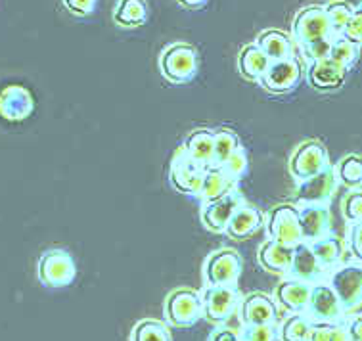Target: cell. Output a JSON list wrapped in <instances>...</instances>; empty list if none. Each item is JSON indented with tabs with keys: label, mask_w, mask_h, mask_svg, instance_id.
Listing matches in <instances>:
<instances>
[{
	"label": "cell",
	"mask_w": 362,
	"mask_h": 341,
	"mask_svg": "<svg viewBox=\"0 0 362 341\" xmlns=\"http://www.w3.org/2000/svg\"><path fill=\"white\" fill-rule=\"evenodd\" d=\"M178 4L186 10H199V8H204L209 0H177Z\"/></svg>",
	"instance_id": "ee69618b"
},
{
	"label": "cell",
	"mask_w": 362,
	"mask_h": 341,
	"mask_svg": "<svg viewBox=\"0 0 362 341\" xmlns=\"http://www.w3.org/2000/svg\"><path fill=\"white\" fill-rule=\"evenodd\" d=\"M131 341H173L167 322L156 318H142L134 324L131 332Z\"/></svg>",
	"instance_id": "4dcf8cb0"
},
{
	"label": "cell",
	"mask_w": 362,
	"mask_h": 341,
	"mask_svg": "<svg viewBox=\"0 0 362 341\" xmlns=\"http://www.w3.org/2000/svg\"><path fill=\"white\" fill-rule=\"evenodd\" d=\"M361 234H362V223L347 224V248H349L351 255H353L355 261H362Z\"/></svg>",
	"instance_id": "ab89813d"
},
{
	"label": "cell",
	"mask_w": 362,
	"mask_h": 341,
	"mask_svg": "<svg viewBox=\"0 0 362 341\" xmlns=\"http://www.w3.org/2000/svg\"><path fill=\"white\" fill-rule=\"evenodd\" d=\"M310 286L313 284L301 282L296 278H284L274 289V303L278 308H284L286 313H305L309 303Z\"/></svg>",
	"instance_id": "d6986e66"
},
{
	"label": "cell",
	"mask_w": 362,
	"mask_h": 341,
	"mask_svg": "<svg viewBox=\"0 0 362 341\" xmlns=\"http://www.w3.org/2000/svg\"><path fill=\"white\" fill-rule=\"evenodd\" d=\"M291 255H293V248L290 245H284L274 240H267L261 243V248L257 251V261L267 272L276 276H284L288 278L291 265Z\"/></svg>",
	"instance_id": "7402d4cb"
},
{
	"label": "cell",
	"mask_w": 362,
	"mask_h": 341,
	"mask_svg": "<svg viewBox=\"0 0 362 341\" xmlns=\"http://www.w3.org/2000/svg\"><path fill=\"white\" fill-rule=\"evenodd\" d=\"M205 169L199 167L192 161L185 154L182 148H177L171 158L169 165V183H171L173 190L180 192L185 196H198L199 188H202V180H204Z\"/></svg>",
	"instance_id": "7c38bea8"
},
{
	"label": "cell",
	"mask_w": 362,
	"mask_h": 341,
	"mask_svg": "<svg viewBox=\"0 0 362 341\" xmlns=\"http://www.w3.org/2000/svg\"><path fill=\"white\" fill-rule=\"evenodd\" d=\"M341 213L345 223H362V192L361 188H349L341 202Z\"/></svg>",
	"instance_id": "8d00e7d4"
},
{
	"label": "cell",
	"mask_w": 362,
	"mask_h": 341,
	"mask_svg": "<svg viewBox=\"0 0 362 341\" xmlns=\"http://www.w3.org/2000/svg\"><path fill=\"white\" fill-rule=\"evenodd\" d=\"M264 221V215L257 207H253L250 204H242L234 211V215L226 224V230H224V234L232 240H236V242H244L247 238H251L259 229H261V224Z\"/></svg>",
	"instance_id": "ffe728a7"
},
{
	"label": "cell",
	"mask_w": 362,
	"mask_h": 341,
	"mask_svg": "<svg viewBox=\"0 0 362 341\" xmlns=\"http://www.w3.org/2000/svg\"><path fill=\"white\" fill-rule=\"evenodd\" d=\"M336 37L322 6H305L296 13L291 23V40L301 50V62L305 64L328 58L329 46Z\"/></svg>",
	"instance_id": "6da1fadb"
},
{
	"label": "cell",
	"mask_w": 362,
	"mask_h": 341,
	"mask_svg": "<svg viewBox=\"0 0 362 341\" xmlns=\"http://www.w3.org/2000/svg\"><path fill=\"white\" fill-rule=\"evenodd\" d=\"M347 79V71L329 58L316 59L307 64V81L315 91L332 92L341 88Z\"/></svg>",
	"instance_id": "e0dca14e"
},
{
	"label": "cell",
	"mask_w": 362,
	"mask_h": 341,
	"mask_svg": "<svg viewBox=\"0 0 362 341\" xmlns=\"http://www.w3.org/2000/svg\"><path fill=\"white\" fill-rule=\"evenodd\" d=\"M199 297H202L205 320L223 326L236 313L240 289L238 286H204Z\"/></svg>",
	"instance_id": "ba28073f"
},
{
	"label": "cell",
	"mask_w": 362,
	"mask_h": 341,
	"mask_svg": "<svg viewBox=\"0 0 362 341\" xmlns=\"http://www.w3.org/2000/svg\"><path fill=\"white\" fill-rule=\"evenodd\" d=\"M345 332L349 335V341H362V316H361V311L358 313H353V315H347L345 318Z\"/></svg>",
	"instance_id": "b9f144b4"
},
{
	"label": "cell",
	"mask_w": 362,
	"mask_h": 341,
	"mask_svg": "<svg viewBox=\"0 0 362 341\" xmlns=\"http://www.w3.org/2000/svg\"><path fill=\"white\" fill-rule=\"evenodd\" d=\"M33 112V98L27 88L10 85L0 92V115L8 121H23Z\"/></svg>",
	"instance_id": "44dd1931"
},
{
	"label": "cell",
	"mask_w": 362,
	"mask_h": 341,
	"mask_svg": "<svg viewBox=\"0 0 362 341\" xmlns=\"http://www.w3.org/2000/svg\"><path fill=\"white\" fill-rule=\"evenodd\" d=\"M150 16L146 0H119L113 10V21L123 29H136L144 25Z\"/></svg>",
	"instance_id": "4316f807"
},
{
	"label": "cell",
	"mask_w": 362,
	"mask_h": 341,
	"mask_svg": "<svg viewBox=\"0 0 362 341\" xmlns=\"http://www.w3.org/2000/svg\"><path fill=\"white\" fill-rule=\"evenodd\" d=\"M334 169V177H336L337 184L349 188H361L362 184V161L358 154H349L343 159H339V163Z\"/></svg>",
	"instance_id": "f546056e"
},
{
	"label": "cell",
	"mask_w": 362,
	"mask_h": 341,
	"mask_svg": "<svg viewBox=\"0 0 362 341\" xmlns=\"http://www.w3.org/2000/svg\"><path fill=\"white\" fill-rule=\"evenodd\" d=\"M305 315L313 322H326V324H343L347 318L345 308L326 280L310 286V296Z\"/></svg>",
	"instance_id": "30bf717a"
},
{
	"label": "cell",
	"mask_w": 362,
	"mask_h": 341,
	"mask_svg": "<svg viewBox=\"0 0 362 341\" xmlns=\"http://www.w3.org/2000/svg\"><path fill=\"white\" fill-rule=\"evenodd\" d=\"M188 158L199 167H211L213 161V131L211 129H196L185 138L180 146Z\"/></svg>",
	"instance_id": "cb8c5ba5"
},
{
	"label": "cell",
	"mask_w": 362,
	"mask_h": 341,
	"mask_svg": "<svg viewBox=\"0 0 362 341\" xmlns=\"http://www.w3.org/2000/svg\"><path fill=\"white\" fill-rule=\"evenodd\" d=\"M238 318L242 326H257V324H278V305L274 299L263 291L247 294L238 303Z\"/></svg>",
	"instance_id": "9a60e30c"
},
{
	"label": "cell",
	"mask_w": 362,
	"mask_h": 341,
	"mask_svg": "<svg viewBox=\"0 0 362 341\" xmlns=\"http://www.w3.org/2000/svg\"><path fill=\"white\" fill-rule=\"evenodd\" d=\"M240 144H242L240 137L234 131L215 129L213 131V161H211V167H221L224 159L228 158Z\"/></svg>",
	"instance_id": "d6a6232c"
},
{
	"label": "cell",
	"mask_w": 362,
	"mask_h": 341,
	"mask_svg": "<svg viewBox=\"0 0 362 341\" xmlns=\"http://www.w3.org/2000/svg\"><path fill=\"white\" fill-rule=\"evenodd\" d=\"M326 282L334 294L337 296L339 303L345 308L347 315L358 313L362 305V267L361 261H349L337 265L326 274Z\"/></svg>",
	"instance_id": "3957f363"
},
{
	"label": "cell",
	"mask_w": 362,
	"mask_h": 341,
	"mask_svg": "<svg viewBox=\"0 0 362 341\" xmlns=\"http://www.w3.org/2000/svg\"><path fill=\"white\" fill-rule=\"evenodd\" d=\"M337 180L334 177V169L329 165L328 169L320 175L297 184L296 200L297 204H328L329 197L336 194Z\"/></svg>",
	"instance_id": "2e32d148"
},
{
	"label": "cell",
	"mask_w": 362,
	"mask_h": 341,
	"mask_svg": "<svg viewBox=\"0 0 362 341\" xmlns=\"http://www.w3.org/2000/svg\"><path fill=\"white\" fill-rule=\"evenodd\" d=\"M207 341H240V334H238L236 330L228 328V326H217L215 332L209 335V340Z\"/></svg>",
	"instance_id": "7bdbcfd3"
},
{
	"label": "cell",
	"mask_w": 362,
	"mask_h": 341,
	"mask_svg": "<svg viewBox=\"0 0 362 341\" xmlns=\"http://www.w3.org/2000/svg\"><path fill=\"white\" fill-rule=\"evenodd\" d=\"M264 219H267V232L270 240L290 248L303 242L297 221V204L274 205Z\"/></svg>",
	"instance_id": "8fae6325"
},
{
	"label": "cell",
	"mask_w": 362,
	"mask_h": 341,
	"mask_svg": "<svg viewBox=\"0 0 362 341\" xmlns=\"http://www.w3.org/2000/svg\"><path fill=\"white\" fill-rule=\"evenodd\" d=\"M358 54H361V45H353L349 40L336 37V39L332 40V46H329L328 58L349 73L355 67L356 62H358Z\"/></svg>",
	"instance_id": "836d02e7"
},
{
	"label": "cell",
	"mask_w": 362,
	"mask_h": 341,
	"mask_svg": "<svg viewBox=\"0 0 362 341\" xmlns=\"http://www.w3.org/2000/svg\"><path fill=\"white\" fill-rule=\"evenodd\" d=\"M267 66H269V58L264 56L263 50L255 42L245 45L238 54V71L244 79L251 81V83H257L261 79Z\"/></svg>",
	"instance_id": "484cf974"
},
{
	"label": "cell",
	"mask_w": 362,
	"mask_h": 341,
	"mask_svg": "<svg viewBox=\"0 0 362 341\" xmlns=\"http://www.w3.org/2000/svg\"><path fill=\"white\" fill-rule=\"evenodd\" d=\"M242 204H245L244 194L240 192L238 186H232L230 190L218 197V200H215V202L202 204V223L209 232L224 234L226 224L234 215V211Z\"/></svg>",
	"instance_id": "4fadbf2b"
},
{
	"label": "cell",
	"mask_w": 362,
	"mask_h": 341,
	"mask_svg": "<svg viewBox=\"0 0 362 341\" xmlns=\"http://www.w3.org/2000/svg\"><path fill=\"white\" fill-rule=\"evenodd\" d=\"M255 45L263 50L269 62L290 58V56L297 54V48L290 35H286L280 29H264L263 33H259Z\"/></svg>",
	"instance_id": "603a6c76"
},
{
	"label": "cell",
	"mask_w": 362,
	"mask_h": 341,
	"mask_svg": "<svg viewBox=\"0 0 362 341\" xmlns=\"http://www.w3.org/2000/svg\"><path fill=\"white\" fill-rule=\"evenodd\" d=\"M307 341H349V335L345 332V324L313 322Z\"/></svg>",
	"instance_id": "d590c367"
},
{
	"label": "cell",
	"mask_w": 362,
	"mask_h": 341,
	"mask_svg": "<svg viewBox=\"0 0 362 341\" xmlns=\"http://www.w3.org/2000/svg\"><path fill=\"white\" fill-rule=\"evenodd\" d=\"M244 272V259L236 250L213 251L204 262V286H238Z\"/></svg>",
	"instance_id": "52a82bcc"
},
{
	"label": "cell",
	"mask_w": 362,
	"mask_h": 341,
	"mask_svg": "<svg viewBox=\"0 0 362 341\" xmlns=\"http://www.w3.org/2000/svg\"><path fill=\"white\" fill-rule=\"evenodd\" d=\"M165 322L175 328H190L204 318V307L198 291L177 288L165 299Z\"/></svg>",
	"instance_id": "8992f818"
},
{
	"label": "cell",
	"mask_w": 362,
	"mask_h": 341,
	"mask_svg": "<svg viewBox=\"0 0 362 341\" xmlns=\"http://www.w3.org/2000/svg\"><path fill=\"white\" fill-rule=\"evenodd\" d=\"M37 274L42 286L58 289L71 286L77 276V265L71 253L62 248H52L45 251L37 265Z\"/></svg>",
	"instance_id": "5b68a950"
},
{
	"label": "cell",
	"mask_w": 362,
	"mask_h": 341,
	"mask_svg": "<svg viewBox=\"0 0 362 341\" xmlns=\"http://www.w3.org/2000/svg\"><path fill=\"white\" fill-rule=\"evenodd\" d=\"M240 341H278V324L242 326Z\"/></svg>",
	"instance_id": "74e56055"
},
{
	"label": "cell",
	"mask_w": 362,
	"mask_h": 341,
	"mask_svg": "<svg viewBox=\"0 0 362 341\" xmlns=\"http://www.w3.org/2000/svg\"><path fill=\"white\" fill-rule=\"evenodd\" d=\"M310 250L315 253L316 261L320 265V269L328 274L329 270L336 269L337 265L343 262V255H345V248H343V242L334 234H328V236L320 238L316 242L310 243Z\"/></svg>",
	"instance_id": "d4e9b609"
},
{
	"label": "cell",
	"mask_w": 362,
	"mask_h": 341,
	"mask_svg": "<svg viewBox=\"0 0 362 341\" xmlns=\"http://www.w3.org/2000/svg\"><path fill=\"white\" fill-rule=\"evenodd\" d=\"M96 2L98 0H62V4L67 12L77 16V18H86L96 10Z\"/></svg>",
	"instance_id": "60d3db41"
},
{
	"label": "cell",
	"mask_w": 362,
	"mask_h": 341,
	"mask_svg": "<svg viewBox=\"0 0 362 341\" xmlns=\"http://www.w3.org/2000/svg\"><path fill=\"white\" fill-rule=\"evenodd\" d=\"M341 39L349 40L353 45H361L362 40V8L355 6V12L351 16L349 23L345 25V29L339 35Z\"/></svg>",
	"instance_id": "f35d334b"
},
{
	"label": "cell",
	"mask_w": 362,
	"mask_h": 341,
	"mask_svg": "<svg viewBox=\"0 0 362 341\" xmlns=\"http://www.w3.org/2000/svg\"><path fill=\"white\" fill-rule=\"evenodd\" d=\"M288 278H296L301 282L316 284L326 280V272L320 269V265L316 261L315 253L310 250V243L299 242L293 245V255H291V265Z\"/></svg>",
	"instance_id": "ac0fdd59"
},
{
	"label": "cell",
	"mask_w": 362,
	"mask_h": 341,
	"mask_svg": "<svg viewBox=\"0 0 362 341\" xmlns=\"http://www.w3.org/2000/svg\"><path fill=\"white\" fill-rule=\"evenodd\" d=\"M322 8L324 12H326L329 25L334 29V33L339 37L343 29H345V25L349 23L351 16L355 12V6H351L349 2H345V0H332V2H328Z\"/></svg>",
	"instance_id": "e575fe53"
},
{
	"label": "cell",
	"mask_w": 362,
	"mask_h": 341,
	"mask_svg": "<svg viewBox=\"0 0 362 341\" xmlns=\"http://www.w3.org/2000/svg\"><path fill=\"white\" fill-rule=\"evenodd\" d=\"M303 62L299 54H293L290 58L269 62V66L257 81L264 91L270 94H288L299 85L301 75H303Z\"/></svg>",
	"instance_id": "9c48e42d"
},
{
	"label": "cell",
	"mask_w": 362,
	"mask_h": 341,
	"mask_svg": "<svg viewBox=\"0 0 362 341\" xmlns=\"http://www.w3.org/2000/svg\"><path fill=\"white\" fill-rule=\"evenodd\" d=\"M310 324L313 320L305 313H288L278 324V341H307Z\"/></svg>",
	"instance_id": "f1b7e54d"
},
{
	"label": "cell",
	"mask_w": 362,
	"mask_h": 341,
	"mask_svg": "<svg viewBox=\"0 0 362 341\" xmlns=\"http://www.w3.org/2000/svg\"><path fill=\"white\" fill-rule=\"evenodd\" d=\"M199 69L198 50L186 42H175L163 48L159 56V73L171 85H186L194 81Z\"/></svg>",
	"instance_id": "7a4b0ae2"
},
{
	"label": "cell",
	"mask_w": 362,
	"mask_h": 341,
	"mask_svg": "<svg viewBox=\"0 0 362 341\" xmlns=\"http://www.w3.org/2000/svg\"><path fill=\"white\" fill-rule=\"evenodd\" d=\"M332 165L326 146L320 140H305L291 154L288 170L296 184H301L309 178L320 175Z\"/></svg>",
	"instance_id": "277c9868"
},
{
	"label": "cell",
	"mask_w": 362,
	"mask_h": 341,
	"mask_svg": "<svg viewBox=\"0 0 362 341\" xmlns=\"http://www.w3.org/2000/svg\"><path fill=\"white\" fill-rule=\"evenodd\" d=\"M217 169H221L224 177L228 178V183L234 184V186L242 183L245 175H247V170H250V159H247V151H245L244 146H238L236 150L232 151L230 156L224 159V163Z\"/></svg>",
	"instance_id": "1f68e13d"
},
{
	"label": "cell",
	"mask_w": 362,
	"mask_h": 341,
	"mask_svg": "<svg viewBox=\"0 0 362 341\" xmlns=\"http://www.w3.org/2000/svg\"><path fill=\"white\" fill-rule=\"evenodd\" d=\"M234 184L228 183V178L224 177L221 169L217 167H207L205 169L204 180H202V188L198 192V200L202 204H209V202H215L221 196H224L226 192L230 190Z\"/></svg>",
	"instance_id": "83f0119b"
},
{
	"label": "cell",
	"mask_w": 362,
	"mask_h": 341,
	"mask_svg": "<svg viewBox=\"0 0 362 341\" xmlns=\"http://www.w3.org/2000/svg\"><path fill=\"white\" fill-rule=\"evenodd\" d=\"M297 221L301 238L307 243L332 234V213L328 204H297Z\"/></svg>",
	"instance_id": "5bb4252c"
}]
</instances>
